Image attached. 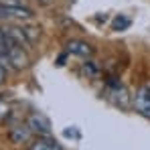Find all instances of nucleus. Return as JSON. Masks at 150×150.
<instances>
[{
	"label": "nucleus",
	"mask_w": 150,
	"mask_h": 150,
	"mask_svg": "<svg viewBox=\"0 0 150 150\" xmlns=\"http://www.w3.org/2000/svg\"><path fill=\"white\" fill-rule=\"evenodd\" d=\"M35 12L21 0H0V21H30Z\"/></svg>",
	"instance_id": "obj_1"
},
{
	"label": "nucleus",
	"mask_w": 150,
	"mask_h": 150,
	"mask_svg": "<svg viewBox=\"0 0 150 150\" xmlns=\"http://www.w3.org/2000/svg\"><path fill=\"white\" fill-rule=\"evenodd\" d=\"M134 108H136V112L140 116L150 118V89H148V85H144V87H140L136 91V96H134Z\"/></svg>",
	"instance_id": "obj_2"
},
{
	"label": "nucleus",
	"mask_w": 150,
	"mask_h": 150,
	"mask_svg": "<svg viewBox=\"0 0 150 150\" xmlns=\"http://www.w3.org/2000/svg\"><path fill=\"white\" fill-rule=\"evenodd\" d=\"M67 53L71 55H79V57H91L93 55V47L85 41H79V39H73L67 43Z\"/></svg>",
	"instance_id": "obj_3"
},
{
	"label": "nucleus",
	"mask_w": 150,
	"mask_h": 150,
	"mask_svg": "<svg viewBox=\"0 0 150 150\" xmlns=\"http://www.w3.org/2000/svg\"><path fill=\"white\" fill-rule=\"evenodd\" d=\"M28 128H30L33 132L41 134V136H49V132H51V126H49V122H47V118H43L41 114H33V116L28 118Z\"/></svg>",
	"instance_id": "obj_4"
},
{
	"label": "nucleus",
	"mask_w": 150,
	"mask_h": 150,
	"mask_svg": "<svg viewBox=\"0 0 150 150\" xmlns=\"http://www.w3.org/2000/svg\"><path fill=\"white\" fill-rule=\"evenodd\" d=\"M28 150H61V144L57 140H51L49 136H41L30 144Z\"/></svg>",
	"instance_id": "obj_5"
},
{
	"label": "nucleus",
	"mask_w": 150,
	"mask_h": 150,
	"mask_svg": "<svg viewBox=\"0 0 150 150\" xmlns=\"http://www.w3.org/2000/svg\"><path fill=\"white\" fill-rule=\"evenodd\" d=\"M30 134H33V130L28 128V124L26 126H16V128L10 130V140H12L14 144H23V142H28Z\"/></svg>",
	"instance_id": "obj_6"
},
{
	"label": "nucleus",
	"mask_w": 150,
	"mask_h": 150,
	"mask_svg": "<svg viewBox=\"0 0 150 150\" xmlns=\"http://www.w3.org/2000/svg\"><path fill=\"white\" fill-rule=\"evenodd\" d=\"M130 26V18L124 16V14H120V16H116L114 18V23H112V30H124Z\"/></svg>",
	"instance_id": "obj_7"
},
{
	"label": "nucleus",
	"mask_w": 150,
	"mask_h": 150,
	"mask_svg": "<svg viewBox=\"0 0 150 150\" xmlns=\"http://www.w3.org/2000/svg\"><path fill=\"white\" fill-rule=\"evenodd\" d=\"M83 69H85V73H89V75H98V67H96L91 61H85Z\"/></svg>",
	"instance_id": "obj_8"
},
{
	"label": "nucleus",
	"mask_w": 150,
	"mask_h": 150,
	"mask_svg": "<svg viewBox=\"0 0 150 150\" xmlns=\"http://www.w3.org/2000/svg\"><path fill=\"white\" fill-rule=\"evenodd\" d=\"M4 79H6V71H4V67L0 65V83H2Z\"/></svg>",
	"instance_id": "obj_9"
},
{
	"label": "nucleus",
	"mask_w": 150,
	"mask_h": 150,
	"mask_svg": "<svg viewBox=\"0 0 150 150\" xmlns=\"http://www.w3.org/2000/svg\"><path fill=\"white\" fill-rule=\"evenodd\" d=\"M4 41H6V37H4V30L0 28V43H4Z\"/></svg>",
	"instance_id": "obj_10"
},
{
	"label": "nucleus",
	"mask_w": 150,
	"mask_h": 150,
	"mask_svg": "<svg viewBox=\"0 0 150 150\" xmlns=\"http://www.w3.org/2000/svg\"><path fill=\"white\" fill-rule=\"evenodd\" d=\"M37 2H39V4H51L53 0H37Z\"/></svg>",
	"instance_id": "obj_11"
},
{
	"label": "nucleus",
	"mask_w": 150,
	"mask_h": 150,
	"mask_svg": "<svg viewBox=\"0 0 150 150\" xmlns=\"http://www.w3.org/2000/svg\"><path fill=\"white\" fill-rule=\"evenodd\" d=\"M148 89H150V83H148Z\"/></svg>",
	"instance_id": "obj_12"
}]
</instances>
